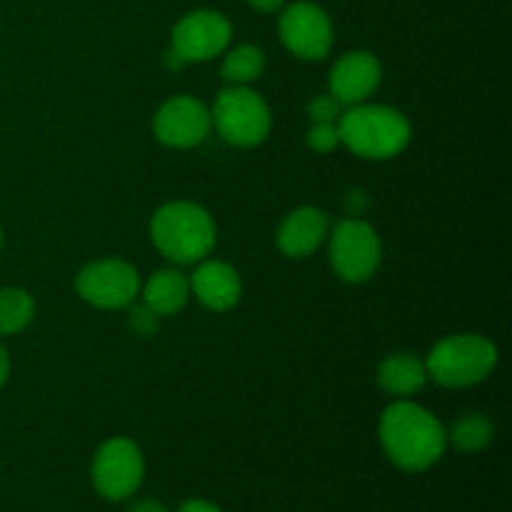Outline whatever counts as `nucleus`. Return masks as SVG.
Here are the masks:
<instances>
[{"mask_svg": "<svg viewBox=\"0 0 512 512\" xmlns=\"http://www.w3.org/2000/svg\"><path fill=\"white\" fill-rule=\"evenodd\" d=\"M380 443L385 455L400 470L420 473L443 458L448 448V433L430 410L413 400L400 398L388 405L380 418Z\"/></svg>", "mask_w": 512, "mask_h": 512, "instance_id": "1", "label": "nucleus"}, {"mask_svg": "<svg viewBox=\"0 0 512 512\" xmlns=\"http://www.w3.org/2000/svg\"><path fill=\"white\" fill-rule=\"evenodd\" d=\"M340 143L365 160H388L408 148L413 130L400 110L388 105H350L338 118Z\"/></svg>", "mask_w": 512, "mask_h": 512, "instance_id": "2", "label": "nucleus"}, {"mask_svg": "<svg viewBox=\"0 0 512 512\" xmlns=\"http://www.w3.org/2000/svg\"><path fill=\"white\" fill-rule=\"evenodd\" d=\"M150 238L173 263H200L215 248L213 215L188 200L165 203L150 220Z\"/></svg>", "mask_w": 512, "mask_h": 512, "instance_id": "3", "label": "nucleus"}, {"mask_svg": "<svg viewBox=\"0 0 512 512\" xmlns=\"http://www.w3.org/2000/svg\"><path fill=\"white\" fill-rule=\"evenodd\" d=\"M498 348L483 335H450L433 345L425 360L428 378L443 388H470L493 375Z\"/></svg>", "mask_w": 512, "mask_h": 512, "instance_id": "4", "label": "nucleus"}, {"mask_svg": "<svg viewBox=\"0 0 512 512\" xmlns=\"http://www.w3.org/2000/svg\"><path fill=\"white\" fill-rule=\"evenodd\" d=\"M215 130L238 148H253L260 145L270 133L273 115H270L268 103L260 98L255 90L245 85H230L215 98L213 110H210Z\"/></svg>", "mask_w": 512, "mask_h": 512, "instance_id": "5", "label": "nucleus"}, {"mask_svg": "<svg viewBox=\"0 0 512 512\" xmlns=\"http://www.w3.org/2000/svg\"><path fill=\"white\" fill-rule=\"evenodd\" d=\"M383 263L378 230L360 218L340 220L330 235V265L345 283H365Z\"/></svg>", "mask_w": 512, "mask_h": 512, "instance_id": "6", "label": "nucleus"}, {"mask_svg": "<svg viewBox=\"0 0 512 512\" xmlns=\"http://www.w3.org/2000/svg\"><path fill=\"white\" fill-rule=\"evenodd\" d=\"M75 290L93 308H130L140 295V275L125 260H95L80 270L78 278H75Z\"/></svg>", "mask_w": 512, "mask_h": 512, "instance_id": "7", "label": "nucleus"}, {"mask_svg": "<svg viewBox=\"0 0 512 512\" xmlns=\"http://www.w3.org/2000/svg\"><path fill=\"white\" fill-rule=\"evenodd\" d=\"M143 473V453L133 440L113 438L95 453L93 485L105 500L130 498L143 483Z\"/></svg>", "mask_w": 512, "mask_h": 512, "instance_id": "8", "label": "nucleus"}, {"mask_svg": "<svg viewBox=\"0 0 512 512\" xmlns=\"http://www.w3.org/2000/svg\"><path fill=\"white\" fill-rule=\"evenodd\" d=\"M280 40L300 60H323L333 48V23L320 5L310 0L288 5L278 23Z\"/></svg>", "mask_w": 512, "mask_h": 512, "instance_id": "9", "label": "nucleus"}, {"mask_svg": "<svg viewBox=\"0 0 512 512\" xmlns=\"http://www.w3.org/2000/svg\"><path fill=\"white\" fill-rule=\"evenodd\" d=\"M233 38V25L218 10H193L173 28V50L185 63H203L225 53Z\"/></svg>", "mask_w": 512, "mask_h": 512, "instance_id": "10", "label": "nucleus"}, {"mask_svg": "<svg viewBox=\"0 0 512 512\" xmlns=\"http://www.w3.org/2000/svg\"><path fill=\"white\" fill-rule=\"evenodd\" d=\"M213 120H210V108L200 98L193 95H175L165 100L155 113L153 130L155 138L168 148H195L210 135Z\"/></svg>", "mask_w": 512, "mask_h": 512, "instance_id": "11", "label": "nucleus"}, {"mask_svg": "<svg viewBox=\"0 0 512 512\" xmlns=\"http://www.w3.org/2000/svg\"><path fill=\"white\" fill-rule=\"evenodd\" d=\"M380 80H383L380 60L373 53H368V50H353V53H345L333 65L328 85L330 95L343 108H350V105L365 103L378 90Z\"/></svg>", "mask_w": 512, "mask_h": 512, "instance_id": "12", "label": "nucleus"}, {"mask_svg": "<svg viewBox=\"0 0 512 512\" xmlns=\"http://www.w3.org/2000/svg\"><path fill=\"white\" fill-rule=\"evenodd\" d=\"M190 293L208 310L225 313L238 305L240 295H243V283L233 265L223 263V260H205L190 278Z\"/></svg>", "mask_w": 512, "mask_h": 512, "instance_id": "13", "label": "nucleus"}, {"mask_svg": "<svg viewBox=\"0 0 512 512\" xmlns=\"http://www.w3.org/2000/svg\"><path fill=\"white\" fill-rule=\"evenodd\" d=\"M330 220L320 208H298L278 228V248L288 258H308L328 238Z\"/></svg>", "mask_w": 512, "mask_h": 512, "instance_id": "14", "label": "nucleus"}, {"mask_svg": "<svg viewBox=\"0 0 512 512\" xmlns=\"http://www.w3.org/2000/svg\"><path fill=\"white\" fill-rule=\"evenodd\" d=\"M140 298H143V305H148L158 318L178 315L188 305L190 280L180 270H158V273L145 280V285L140 288Z\"/></svg>", "mask_w": 512, "mask_h": 512, "instance_id": "15", "label": "nucleus"}, {"mask_svg": "<svg viewBox=\"0 0 512 512\" xmlns=\"http://www.w3.org/2000/svg\"><path fill=\"white\" fill-rule=\"evenodd\" d=\"M378 383L380 388L395 398H410V395L420 393L428 383V370H425L423 360L408 353H395L380 363L378 368Z\"/></svg>", "mask_w": 512, "mask_h": 512, "instance_id": "16", "label": "nucleus"}, {"mask_svg": "<svg viewBox=\"0 0 512 512\" xmlns=\"http://www.w3.org/2000/svg\"><path fill=\"white\" fill-rule=\"evenodd\" d=\"M35 318V300L23 288L0 290V335L23 333Z\"/></svg>", "mask_w": 512, "mask_h": 512, "instance_id": "17", "label": "nucleus"}, {"mask_svg": "<svg viewBox=\"0 0 512 512\" xmlns=\"http://www.w3.org/2000/svg\"><path fill=\"white\" fill-rule=\"evenodd\" d=\"M265 70V55L258 45H238L223 60L220 75L230 85H248L258 80Z\"/></svg>", "mask_w": 512, "mask_h": 512, "instance_id": "18", "label": "nucleus"}, {"mask_svg": "<svg viewBox=\"0 0 512 512\" xmlns=\"http://www.w3.org/2000/svg\"><path fill=\"white\" fill-rule=\"evenodd\" d=\"M493 433V423L485 415L470 413L455 420V425L448 433V440H453L455 448L463 450V453H478V450L488 448L490 440H493Z\"/></svg>", "mask_w": 512, "mask_h": 512, "instance_id": "19", "label": "nucleus"}, {"mask_svg": "<svg viewBox=\"0 0 512 512\" xmlns=\"http://www.w3.org/2000/svg\"><path fill=\"white\" fill-rule=\"evenodd\" d=\"M308 145L315 153H330L338 148V123H313V128L308 130Z\"/></svg>", "mask_w": 512, "mask_h": 512, "instance_id": "20", "label": "nucleus"}, {"mask_svg": "<svg viewBox=\"0 0 512 512\" xmlns=\"http://www.w3.org/2000/svg\"><path fill=\"white\" fill-rule=\"evenodd\" d=\"M343 105L333 98V95H318L313 103L308 105V115L313 123H338Z\"/></svg>", "mask_w": 512, "mask_h": 512, "instance_id": "21", "label": "nucleus"}, {"mask_svg": "<svg viewBox=\"0 0 512 512\" xmlns=\"http://www.w3.org/2000/svg\"><path fill=\"white\" fill-rule=\"evenodd\" d=\"M158 315L153 313V310L148 308V305H133L130 308V330H133L135 335H140V338H150V335H155V330H158Z\"/></svg>", "mask_w": 512, "mask_h": 512, "instance_id": "22", "label": "nucleus"}, {"mask_svg": "<svg viewBox=\"0 0 512 512\" xmlns=\"http://www.w3.org/2000/svg\"><path fill=\"white\" fill-rule=\"evenodd\" d=\"M365 205H368V198H365L363 190H350L348 198H345V208H348L350 218H358Z\"/></svg>", "mask_w": 512, "mask_h": 512, "instance_id": "23", "label": "nucleus"}, {"mask_svg": "<svg viewBox=\"0 0 512 512\" xmlns=\"http://www.w3.org/2000/svg\"><path fill=\"white\" fill-rule=\"evenodd\" d=\"M285 0H248V5L258 13H275V10L283 8Z\"/></svg>", "mask_w": 512, "mask_h": 512, "instance_id": "24", "label": "nucleus"}, {"mask_svg": "<svg viewBox=\"0 0 512 512\" xmlns=\"http://www.w3.org/2000/svg\"><path fill=\"white\" fill-rule=\"evenodd\" d=\"M178 512H220L215 508L213 503H208V500H188V503H183V508Z\"/></svg>", "mask_w": 512, "mask_h": 512, "instance_id": "25", "label": "nucleus"}, {"mask_svg": "<svg viewBox=\"0 0 512 512\" xmlns=\"http://www.w3.org/2000/svg\"><path fill=\"white\" fill-rule=\"evenodd\" d=\"M130 512H170L165 508L163 503H158V500H140V503H135Z\"/></svg>", "mask_w": 512, "mask_h": 512, "instance_id": "26", "label": "nucleus"}, {"mask_svg": "<svg viewBox=\"0 0 512 512\" xmlns=\"http://www.w3.org/2000/svg\"><path fill=\"white\" fill-rule=\"evenodd\" d=\"M8 375H10V358H8V350H5L3 343H0V388L8 383Z\"/></svg>", "mask_w": 512, "mask_h": 512, "instance_id": "27", "label": "nucleus"}, {"mask_svg": "<svg viewBox=\"0 0 512 512\" xmlns=\"http://www.w3.org/2000/svg\"><path fill=\"white\" fill-rule=\"evenodd\" d=\"M183 65H188V63H185V60H183V58H180V55H178V53H175V50H173V48H170V50H168V53H165V68H173V70H180V68H183Z\"/></svg>", "mask_w": 512, "mask_h": 512, "instance_id": "28", "label": "nucleus"}, {"mask_svg": "<svg viewBox=\"0 0 512 512\" xmlns=\"http://www.w3.org/2000/svg\"><path fill=\"white\" fill-rule=\"evenodd\" d=\"M3 243H5V235H3V228H0V250H3Z\"/></svg>", "mask_w": 512, "mask_h": 512, "instance_id": "29", "label": "nucleus"}]
</instances>
